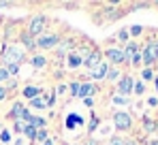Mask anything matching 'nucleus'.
<instances>
[{
    "instance_id": "nucleus-33",
    "label": "nucleus",
    "mask_w": 158,
    "mask_h": 145,
    "mask_svg": "<svg viewBox=\"0 0 158 145\" xmlns=\"http://www.w3.org/2000/svg\"><path fill=\"white\" fill-rule=\"evenodd\" d=\"M118 39H122V41L128 39V32H126V30H120V32H118Z\"/></svg>"
},
{
    "instance_id": "nucleus-5",
    "label": "nucleus",
    "mask_w": 158,
    "mask_h": 145,
    "mask_svg": "<svg viewBox=\"0 0 158 145\" xmlns=\"http://www.w3.org/2000/svg\"><path fill=\"white\" fill-rule=\"evenodd\" d=\"M22 118H24V122H28V126H34V128H45V120H43V118H39V115H32V113H30V111H26V109H24Z\"/></svg>"
},
{
    "instance_id": "nucleus-18",
    "label": "nucleus",
    "mask_w": 158,
    "mask_h": 145,
    "mask_svg": "<svg viewBox=\"0 0 158 145\" xmlns=\"http://www.w3.org/2000/svg\"><path fill=\"white\" fill-rule=\"evenodd\" d=\"M24 135H26L28 139H32V141H34V137H36V128H34V126H24Z\"/></svg>"
},
{
    "instance_id": "nucleus-27",
    "label": "nucleus",
    "mask_w": 158,
    "mask_h": 145,
    "mask_svg": "<svg viewBox=\"0 0 158 145\" xmlns=\"http://www.w3.org/2000/svg\"><path fill=\"white\" fill-rule=\"evenodd\" d=\"M141 75H143V79H148V81H150V79H154V75H152V71H150V68H145Z\"/></svg>"
},
{
    "instance_id": "nucleus-32",
    "label": "nucleus",
    "mask_w": 158,
    "mask_h": 145,
    "mask_svg": "<svg viewBox=\"0 0 158 145\" xmlns=\"http://www.w3.org/2000/svg\"><path fill=\"white\" fill-rule=\"evenodd\" d=\"M4 79H9V72L6 68H0V81H4Z\"/></svg>"
},
{
    "instance_id": "nucleus-37",
    "label": "nucleus",
    "mask_w": 158,
    "mask_h": 145,
    "mask_svg": "<svg viewBox=\"0 0 158 145\" xmlns=\"http://www.w3.org/2000/svg\"><path fill=\"white\" fill-rule=\"evenodd\" d=\"M43 145H53V141H52V139H47V141H45Z\"/></svg>"
},
{
    "instance_id": "nucleus-16",
    "label": "nucleus",
    "mask_w": 158,
    "mask_h": 145,
    "mask_svg": "<svg viewBox=\"0 0 158 145\" xmlns=\"http://www.w3.org/2000/svg\"><path fill=\"white\" fill-rule=\"evenodd\" d=\"M30 64H32L34 68H43V66H45V58H43V56H34V58L30 60Z\"/></svg>"
},
{
    "instance_id": "nucleus-10",
    "label": "nucleus",
    "mask_w": 158,
    "mask_h": 145,
    "mask_svg": "<svg viewBox=\"0 0 158 145\" xmlns=\"http://www.w3.org/2000/svg\"><path fill=\"white\" fill-rule=\"evenodd\" d=\"M107 72H109V64H107V62H101V64L92 71V79H105Z\"/></svg>"
},
{
    "instance_id": "nucleus-21",
    "label": "nucleus",
    "mask_w": 158,
    "mask_h": 145,
    "mask_svg": "<svg viewBox=\"0 0 158 145\" xmlns=\"http://www.w3.org/2000/svg\"><path fill=\"white\" fill-rule=\"evenodd\" d=\"M4 68H6L9 75H17V72H19V66H17V64H6Z\"/></svg>"
},
{
    "instance_id": "nucleus-8",
    "label": "nucleus",
    "mask_w": 158,
    "mask_h": 145,
    "mask_svg": "<svg viewBox=\"0 0 158 145\" xmlns=\"http://www.w3.org/2000/svg\"><path fill=\"white\" fill-rule=\"evenodd\" d=\"M105 56H107V60H111L113 64H122V62H124V53H122V49H107Z\"/></svg>"
},
{
    "instance_id": "nucleus-20",
    "label": "nucleus",
    "mask_w": 158,
    "mask_h": 145,
    "mask_svg": "<svg viewBox=\"0 0 158 145\" xmlns=\"http://www.w3.org/2000/svg\"><path fill=\"white\" fill-rule=\"evenodd\" d=\"M22 39H24V43H26V47H34V45H36V41H34L30 34H24Z\"/></svg>"
},
{
    "instance_id": "nucleus-31",
    "label": "nucleus",
    "mask_w": 158,
    "mask_h": 145,
    "mask_svg": "<svg viewBox=\"0 0 158 145\" xmlns=\"http://www.w3.org/2000/svg\"><path fill=\"white\" fill-rule=\"evenodd\" d=\"M24 126H26V124H22V122H15V132H24Z\"/></svg>"
},
{
    "instance_id": "nucleus-28",
    "label": "nucleus",
    "mask_w": 158,
    "mask_h": 145,
    "mask_svg": "<svg viewBox=\"0 0 158 145\" xmlns=\"http://www.w3.org/2000/svg\"><path fill=\"white\" fill-rule=\"evenodd\" d=\"M71 94H73V96L79 94V83H71Z\"/></svg>"
},
{
    "instance_id": "nucleus-24",
    "label": "nucleus",
    "mask_w": 158,
    "mask_h": 145,
    "mask_svg": "<svg viewBox=\"0 0 158 145\" xmlns=\"http://www.w3.org/2000/svg\"><path fill=\"white\" fill-rule=\"evenodd\" d=\"M139 62H141V53L137 51V53H135V56L131 58V64H135V66H139Z\"/></svg>"
},
{
    "instance_id": "nucleus-4",
    "label": "nucleus",
    "mask_w": 158,
    "mask_h": 145,
    "mask_svg": "<svg viewBox=\"0 0 158 145\" xmlns=\"http://www.w3.org/2000/svg\"><path fill=\"white\" fill-rule=\"evenodd\" d=\"M43 30H45V17L39 15V17H34V19L30 22V32H28V34H30V36H39Z\"/></svg>"
},
{
    "instance_id": "nucleus-6",
    "label": "nucleus",
    "mask_w": 158,
    "mask_h": 145,
    "mask_svg": "<svg viewBox=\"0 0 158 145\" xmlns=\"http://www.w3.org/2000/svg\"><path fill=\"white\" fill-rule=\"evenodd\" d=\"M83 64H85L90 71H94V68L101 64V53H98V51H92V53H88V58L83 60Z\"/></svg>"
},
{
    "instance_id": "nucleus-13",
    "label": "nucleus",
    "mask_w": 158,
    "mask_h": 145,
    "mask_svg": "<svg viewBox=\"0 0 158 145\" xmlns=\"http://www.w3.org/2000/svg\"><path fill=\"white\" fill-rule=\"evenodd\" d=\"M122 53H124V62H126V60H131L132 56L137 53V45H135V43H128V45H126V49H124Z\"/></svg>"
},
{
    "instance_id": "nucleus-14",
    "label": "nucleus",
    "mask_w": 158,
    "mask_h": 145,
    "mask_svg": "<svg viewBox=\"0 0 158 145\" xmlns=\"http://www.w3.org/2000/svg\"><path fill=\"white\" fill-rule=\"evenodd\" d=\"M30 107H32V109H45V107H47V100H43L41 96H36V98L30 100Z\"/></svg>"
},
{
    "instance_id": "nucleus-1",
    "label": "nucleus",
    "mask_w": 158,
    "mask_h": 145,
    "mask_svg": "<svg viewBox=\"0 0 158 145\" xmlns=\"http://www.w3.org/2000/svg\"><path fill=\"white\" fill-rule=\"evenodd\" d=\"M4 62L6 64H22V60H24V49H19L17 45H11V47H6L4 49Z\"/></svg>"
},
{
    "instance_id": "nucleus-29",
    "label": "nucleus",
    "mask_w": 158,
    "mask_h": 145,
    "mask_svg": "<svg viewBox=\"0 0 158 145\" xmlns=\"http://www.w3.org/2000/svg\"><path fill=\"white\" fill-rule=\"evenodd\" d=\"M109 145H124V141H122L120 137H113V139L109 141Z\"/></svg>"
},
{
    "instance_id": "nucleus-26",
    "label": "nucleus",
    "mask_w": 158,
    "mask_h": 145,
    "mask_svg": "<svg viewBox=\"0 0 158 145\" xmlns=\"http://www.w3.org/2000/svg\"><path fill=\"white\" fill-rule=\"evenodd\" d=\"M141 30H143L141 26H131V34H132V36H137V34H141Z\"/></svg>"
},
{
    "instance_id": "nucleus-38",
    "label": "nucleus",
    "mask_w": 158,
    "mask_h": 145,
    "mask_svg": "<svg viewBox=\"0 0 158 145\" xmlns=\"http://www.w3.org/2000/svg\"><path fill=\"white\" fill-rule=\"evenodd\" d=\"M154 81H156V90H158V77H156V79H154Z\"/></svg>"
},
{
    "instance_id": "nucleus-30",
    "label": "nucleus",
    "mask_w": 158,
    "mask_h": 145,
    "mask_svg": "<svg viewBox=\"0 0 158 145\" xmlns=\"http://www.w3.org/2000/svg\"><path fill=\"white\" fill-rule=\"evenodd\" d=\"M107 77H109V79H118V71H115V68H109Z\"/></svg>"
},
{
    "instance_id": "nucleus-17",
    "label": "nucleus",
    "mask_w": 158,
    "mask_h": 145,
    "mask_svg": "<svg viewBox=\"0 0 158 145\" xmlns=\"http://www.w3.org/2000/svg\"><path fill=\"white\" fill-rule=\"evenodd\" d=\"M24 96L30 98V100H32V98H36V96H39V88H32V85H28L26 90H24Z\"/></svg>"
},
{
    "instance_id": "nucleus-19",
    "label": "nucleus",
    "mask_w": 158,
    "mask_h": 145,
    "mask_svg": "<svg viewBox=\"0 0 158 145\" xmlns=\"http://www.w3.org/2000/svg\"><path fill=\"white\" fill-rule=\"evenodd\" d=\"M34 141H43V143H45V141H47V130H45V128H39V130H36Z\"/></svg>"
},
{
    "instance_id": "nucleus-23",
    "label": "nucleus",
    "mask_w": 158,
    "mask_h": 145,
    "mask_svg": "<svg viewBox=\"0 0 158 145\" xmlns=\"http://www.w3.org/2000/svg\"><path fill=\"white\" fill-rule=\"evenodd\" d=\"M0 141H2V143H9V141H11V135H9L6 130H2V132H0Z\"/></svg>"
},
{
    "instance_id": "nucleus-34",
    "label": "nucleus",
    "mask_w": 158,
    "mask_h": 145,
    "mask_svg": "<svg viewBox=\"0 0 158 145\" xmlns=\"http://www.w3.org/2000/svg\"><path fill=\"white\" fill-rule=\"evenodd\" d=\"M113 102H115V105H124V102H126V98H120V96H115V98H113Z\"/></svg>"
},
{
    "instance_id": "nucleus-12",
    "label": "nucleus",
    "mask_w": 158,
    "mask_h": 145,
    "mask_svg": "<svg viewBox=\"0 0 158 145\" xmlns=\"http://www.w3.org/2000/svg\"><path fill=\"white\" fill-rule=\"evenodd\" d=\"M66 64H69L71 68H77L79 64H83V60H81V56H79V53H71V56H69V62H66Z\"/></svg>"
},
{
    "instance_id": "nucleus-22",
    "label": "nucleus",
    "mask_w": 158,
    "mask_h": 145,
    "mask_svg": "<svg viewBox=\"0 0 158 145\" xmlns=\"http://www.w3.org/2000/svg\"><path fill=\"white\" fill-rule=\"evenodd\" d=\"M22 113H24V105H19V102H17V105L13 107V115H15V118H17V115L22 118Z\"/></svg>"
},
{
    "instance_id": "nucleus-3",
    "label": "nucleus",
    "mask_w": 158,
    "mask_h": 145,
    "mask_svg": "<svg viewBox=\"0 0 158 145\" xmlns=\"http://www.w3.org/2000/svg\"><path fill=\"white\" fill-rule=\"evenodd\" d=\"M113 124H115V128H118V130H128V128H131V124H132V120H131V115H128V113L120 111V113H115V115H113Z\"/></svg>"
},
{
    "instance_id": "nucleus-11",
    "label": "nucleus",
    "mask_w": 158,
    "mask_h": 145,
    "mask_svg": "<svg viewBox=\"0 0 158 145\" xmlns=\"http://www.w3.org/2000/svg\"><path fill=\"white\" fill-rule=\"evenodd\" d=\"M94 92H96V88H94L92 83H81V85H79V94H77V96L85 100L88 96H92Z\"/></svg>"
},
{
    "instance_id": "nucleus-7",
    "label": "nucleus",
    "mask_w": 158,
    "mask_h": 145,
    "mask_svg": "<svg viewBox=\"0 0 158 145\" xmlns=\"http://www.w3.org/2000/svg\"><path fill=\"white\" fill-rule=\"evenodd\" d=\"M118 88H120V92L126 96V94H131L132 88H135V81H132V77H122L120 79V83H118Z\"/></svg>"
},
{
    "instance_id": "nucleus-39",
    "label": "nucleus",
    "mask_w": 158,
    "mask_h": 145,
    "mask_svg": "<svg viewBox=\"0 0 158 145\" xmlns=\"http://www.w3.org/2000/svg\"><path fill=\"white\" fill-rule=\"evenodd\" d=\"M17 145H22V143H17Z\"/></svg>"
},
{
    "instance_id": "nucleus-25",
    "label": "nucleus",
    "mask_w": 158,
    "mask_h": 145,
    "mask_svg": "<svg viewBox=\"0 0 158 145\" xmlns=\"http://www.w3.org/2000/svg\"><path fill=\"white\" fill-rule=\"evenodd\" d=\"M143 90H145V88H143V83H135V88H132V92H135V94H143Z\"/></svg>"
},
{
    "instance_id": "nucleus-35",
    "label": "nucleus",
    "mask_w": 158,
    "mask_h": 145,
    "mask_svg": "<svg viewBox=\"0 0 158 145\" xmlns=\"http://www.w3.org/2000/svg\"><path fill=\"white\" fill-rule=\"evenodd\" d=\"M145 128H148V130H154V122L145 120Z\"/></svg>"
},
{
    "instance_id": "nucleus-15",
    "label": "nucleus",
    "mask_w": 158,
    "mask_h": 145,
    "mask_svg": "<svg viewBox=\"0 0 158 145\" xmlns=\"http://www.w3.org/2000/svg\"><path fill=\"white\" fill-rule=\"evenodd\" d=\"M81 124H83V122H81V118H77V115H69V118H66V128H71V130H73L75 126H81Z\"/></svg>"
},
{
    "instance_id": "nucleus-36",
    "label": "nucleus",
    "mask_w": 158,
    "mask_h": 145,
    "mask_svg": "<svg viewBox=\"0 0 158 145\" xmlns=\"http://www.w3.org/2000/svg\"><path fill=\"white\" fill-rule=\"evenodd\" d=\"M4 98H6V90H4V88H0V100H4Z\"/></svg>"
},
{
    "instance_id": "nucleus-9",
    "label": "nucleus",
    "mask_w": 158,
    "mask_h": 145,
    "mask_svg": "<svg viewBox=\"0 0 158 145\" xmlns=\"http://www.w3.org/2000/svg\"><path fill=\"white\" fill-rule=\"evenodd\" d=\"M36 45L43 49H49L53 45H58V36H39L36 39Z\"/></svg>"
},
{
    "instance_id": "nucleus-2",
    "label": "nucleus",
    "mask_w": 158,
    "mask_h": 145,
    "mask_svg": "<svg viewBox=\"0 0 158 145\" xmlns=\"http://www.w3.org/2000/svg\"><path fill=\"white\" fill-rule=\"evenodd\" d=\"M156 58H158V45L156 43H150V45L145 47V51L141 53V60H143V62L148 64V68H150V66L156 62Z\"/></svg>"
}]
</instances>
